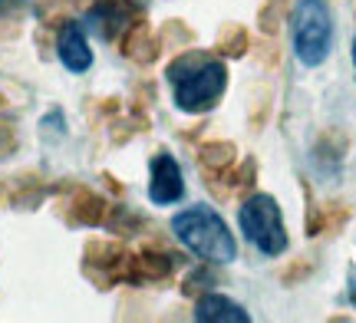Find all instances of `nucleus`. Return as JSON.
<instances>
[{
	"instance_id": "nucleus-1",
	"label": "nucleus",
	"mask_w": 356,
	"mask_h": 323,
	"mask_svg": "<svg viewBox=\"0 0 356 323\" xmlns=\"http://www.w3.org/2000/svg\"><path fill=\"white\" fill-rule=\"evenodd\" d=\"M168 83L175 90V103L185 113H208L228 90V69L211 53L188 50L168 63Z\"/></svg>"
},
{
	"instance_id": "nucleus-2",
	"label": "nucleus",
	"mask_w": 356,
	"mask_h": 323,
	"mask_svg": "<svg viewBox=\"0 0 356 323\" xmlns=\"http://www.w3.org/2000/svg\"><path fill=\"white\" fill-rule=\"evenodd\" d=\"M172 231L195 258L208 260V264H231L238 258L234 234L228 231V224L211 208L198 205L188 208V211H178L175 221H172Z\"/></svg>"
},
{
	"instance_id": "nucleus-3",
	"label": "nucleus",
	"mask_w": 356,
	"mask_h": 323,
	"mask_svg": "<svg viewBox=\"0 0 356 323\" xmlns=\"http://www.w3.org/2000/svg\"><path fill=\"white\" fill-rule=\"evenodd\" d=\"M333 20L327 0H300L293 13V50L304 66H320L330 56Z\"/></svg>"
},
{
	"instance_id": "nucleus-4",
	"label": "nucleus",
	"mask_w": 356,
	"mask_h": 323,
	"mask_svg": "<svg viewBox=\"0 0 356 323\" xmlns=\"http://www.w3.org/2000/svg\"><path fill=\"white\" fill-rule=\"evenodd\" d=\"M238 221H241V231L248 234V241L261 247L264 254H280L287 247L284 218H280V208L270 194H248Z\"/></svg>"
},
{
	"instance_id": "nucleus-5",
	"label": "nucleus",
	"mask_w": 356,
	"mask_h": 323,
	"mask_svg": "<svg viewBox=\"0 0 356 323\" xmlns=\"http://www.w3.org/2000/svg\"><path fill=\"white\" fill-rule=\"evenodd\" d=\"M136 17V0H92L86 13V24L102 40H115Z\"/></svg>"
},
{
	"instance_id": "nucleus-6",
	"label": "nucleus",
	"mask_w": 356,
	"mask_h": 323,
	"mask_svg": "<svg viewBox=\"0 0 356 323\" xmlns=\"http://www.w3.org/2000/svg\"><path fill=\"white\" fill-rule=\"evenodd\" d=\"M185 194V179L181 168L168 152H159L152 158V179H149V198L152 205H175Z\"/></svg>"
},
{
	"instance_id": "nucleus-7",
	"label": "nucleus",
	"mask_w": 356,
	"mask_h": 323,
	"mask_svg": "<svg viewBox=\"0 0 356 323\" xmlns=\"http://www.w3.org/2000/svg\"><path fill=\"white\" fill-rule=\"evenodd\" d=\"M178 258L165 251H142V254H126L122 264V281L126 284H149V281H165L175 271Z\"/></svg>"
},
{
	"instance_id": "nucleus-8",
	"label": "nucleus",
	"mask_w": 356,
	"mask_h": 323,
	"mask_svg": "<svg viewBox=\"0 0 356 323\" xmlns=\"http://www.w3.org/2000/svg\"><path fill=\"white\" fill-rule=\"evenodd\" d=\"M56 56H60V63L70 73H86L92 66V50H89L86 33H83V26L76 20H66L60 26V33H56Z\"/></svg>"
},
{
	"instance_id": "nucleus-9",
	"label": "nucleus",
	"mask_w": 356,
	"mask_h": 323,
	"mask_svg": "<svg viewBox=\"0 0 356 323\" xmlns=\"http://www.w3.org/2000/svg\"><path fill=\"white\" fill-rule=\"evenodd\" d=\"M122 53H126L132 63L149 66L159 60L162 40H159V33H155L145 20H132V24L126 26V33H122Z\"/></svg>"
},
{
	"instance_id": "nucleus-10",
	"label": "nucleus",
	"mask_w": 356,
	"mask_h": 323,
	"mask_svg": "<svg viewBox=\"0 0 356 323\" xmlns=\"http://www.w3.org/2000/svg\"><path fill=\"white\" fill-rule=\"evenodd\" d=\"M113 205L96 194L92 188H76L73 198H70V208H66V221L70 224H86V228H96V224H106Z\"/></svg>"
},
{
	"instance_id": "nucleus-11",
	"label": "nucleus",
	"mask_w": 356,
	"mask_h": 323,
	"mask_svg": "<svg viewBox=\"0 0 356 323\" xmlns=\"http://www.w3.org/2000/svg\"><path fill=\"white\" fill-rule=\"evenodd\" d=\"M195 320H202V323H251V313L244 310L241 304L221 297V294H198Z\"/></svg>"
},
{
	"instance_id": "nucleus-12",
	"label": "nucleus",
	"mask_w": 356,
	"mask_h": 323,
	"mask_svg": "<svg viewBox=\"0 0 356 323\" xmlns=\"http://www.w3.org/2000/svg\"><path fill=\"white\" fill-rule=\"evenodd\" d=\"M198 162L204 172H225L238 162V149L234 142H202L198 145Z\"/></svg>"
},
{
	"instance_id": "nucleus-13",
	"label": "nucleus",
	"mask_w": 356,
	"mask_h": 323,
	"mask_svg": "<svg viewBox=\"0 0 356 323\" xmlns=\"http://www.w3.org/2000/svg\"><path fill=\"white\" fill-rule=\"evenodd\" d=\"M218 53L221 56H228V60H238V56H244L248 53V47H251V37H248V30H244L241 24H228L221 26V33H218Z\"/></svg>"
},
{
	"instance_id": "nucleus-14",
	"label": "nucleus",
	"mask_w": 356,
	"mask_h": 323,
	"mask_svg": "<svg viewBox=\"0 0 356 323\" xmlns=\"http://www.w3.org/2000/svg\"><path fill=\"white\" fill-rule=\"evenodd\" d=\"M287 20V0H264L257 10V26L264 37H277L280 26Z\"/></svg>"
},
{
	"instance_id": "nucleus-15",
	"label": "nucleus",
	"mask_w": 356,
	"mask_h": 323,
	"mask_svg": "<svg viewBox=\"0 0 356 323\" xmlns=\"http://www.w3.org/2000/svg\"><path fill=\"white\" fill-rule=\"evenodd\" d=\"M159 40H162V47H175V50H185V47H191V43H195V33H191V26L185 24V20H168V24L162 26Z\"/></svg>"
},
{
	"instance_id": "nucleus-16",
	"label": "nucleus",
	"mask_w": 356,
	"mask_h": 323,
	"mask_svg": "<svg viewBox=\"0 0 356 323\" xmlns=\"http://www.w3.org/2000/svg\"><path fill=\"white\" fill-rule=\"evenodd\" d=\"M317 158L320 162H340L343 158V152H346V135L343 132H323L317 139Z\"/></svg>"
},
{
	"instance_id": "nucleus-17",
	"label": "nucleus",
	"mask_w": 356,
	"mask_h": 323,
	"mask_svg": "<svg viewBox=\"0 0 356 323\" xmlns=\"http://www.w3.org/2000/svg\"><path fill=\"white\" fill-rule=\"evenodd\" d=\"M350 218V208L343 201H333V205H323V231H340Z\"/></svg>"
},
{
	"instance_id": "nucleus-18",
	"label": "nucleus",
	"mask_w": 356,
	"mask_h": 323,
	"mask_svg": "<svg viewBox=\"0 0 356 323\" xmlns=\"http://www.w3.org/2000/svg\"><path fill=\"white\" fill-rule=\"evenodd\" d=\"M211 284H215V274H211V271H195V274H188V277H185L181 294H185V297H198V294H202V290H208Z\"/></svg>"
},
{
	"instance_id": "nucleus-19",
	"label": "nucleus",
	"mask_w": 356,
	"mask_h": 323,
	"mask_svg": "<svg viewBox=\"0 0 356 323\" xmlns=\"http://www.w3.org/2000/svg\"><path fill=\"white\" fill-rule=\"evenodd\" d=\"M13 149H17V126L10 119H0V158L10 156Z\"/></svg>"
},
{
	"instance_id": "nucleus-20",
	"label": "nucleus",
	"mask_w": 356,
	"mask_h": 323,
	"mask_svg": "<svg viewBox=\"0 0 356 323\" xmlns=\"http://www.w3.org/2000/svg\"><path fill=\"white\" fill-rule=\"evenodd\" d=\"M310 267H314L310 260H297V264H291V267L280 271V281H284V284H297L304 274H310Z\"/></svg>"
},
{
	"instance_id": "nucleus-21",
	"label": "nucleus",
	"mask_w": 356,
	"mask_h": 323,
	"mask_svg": "<svg viewBox=\"0 0 356 323\" xmlns=\"http://www.w3.org/2000/svg\"><path fill=\"white\" fill-rule=\"evenodd\" d=\"M254 53H261V56H264L267 66L280 63V47H274V43H270V37H267L264 43H254Z\"/></svg>"
},
{
	"instance_id": "nucleus-22",
	"label": "nucleus",
	"mask_w": 356,
	"mask_h": 323,
	"mask_svg": "<svg viewBox=\"0 0 356 323\" xmlns=\"http://www.w3.org/2000/svg\"><path fill=\"white\" fill-rule=\"evenodd\" d=\"M40 126H43V132H50V135H63V113H60V109H53L50 116L43 119V122H40Z\"/></svg>"
},
{
	"instance_id": "nucleus-23",
	"label": "nucleus",
	"mask_w": 356,
	"mask_h": 323,
	"mask_svg": "<svg viewBox=\"0 0 356 323\" xmlns=\"http://www.w3.org/2000/svg\"><path fill=\"white\" fill-rule=\"evenodd\" d=\"M3 109H7V96L0 92V113H3Z\"/></svg>"
},
{
	"instance_id": "nucleus-24",
	"label": "nucleus",
	"mask_w": 356,
	"mask_h": 323,
	"mask_svg": "<svg viewBox=\"0 0 356 323\" xmlns=\"http://www.w3.org/2000/svg\"><path fill=\"white\" fill-rule=\"evenodd\" d=\"M353 63H356V40H353Z\"/></svg>"
},
{
	"instance_id": "nucleus-25",
	"label": "nucleus",
	"mask_w": 356,
	"mask_h": 323,
	"mask_svg": "<svg viewBox=\"0 0 356 323\" xmlns=\"http://www.w3.org/2000/svg\"><path fill=\"white\" fill-rule=\"evenodd\" d=\"M3 7H7V0H0V10H3Z\"/></svg>"
}]
</instances>
